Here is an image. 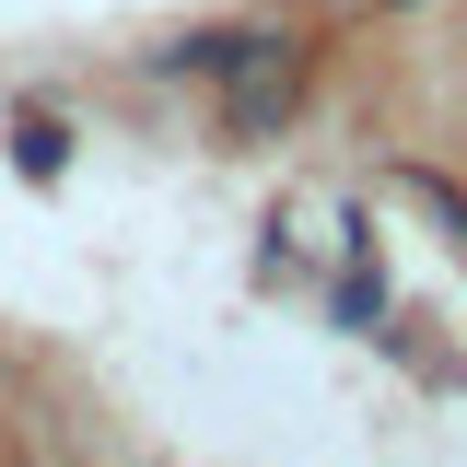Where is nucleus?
Here are the masks:
<instances>
[{"instance_id":"nucleus-4","label":"nucleus","mask_w":467,"mask_h":467,"mask_svg":"<svg viewBox=\"0 0 467 467\" xmlns=\"http://www.w3.org/2000/svg\"><path fill=\"white\" fill-rule=\"evenodd\" d=\"M374 316H386V281H374V269H350V281H339V327H374Z\"/></svg>"},{"instance_id":"nucleus-3","label":"nucleus","mask_w":467,"mask_h":467,"mask_svg":"<svg viewBox=\"0 0 467 467\" xmlns=\"http://www.w3.org/2000/svg\"><path fill=\"white\" fill-rule=\"evenodd\" d=\"M234 47H245V36H175V47H152V70H199V82H223Z\"/></svg>"},{"instance_id":"nucleus-1","label":"nucleus","mask_w":467,"mask_h":467,"mask_svg":"<svg viewBox=\"0 0 467 467\" xmlns=\"http://www.w3.org/2000/svg\"><path fill=\"white\" fill-rule=\"evenodd\" d=\"M223 82H234V129L257 140V129H281V117H292V82H304V58H292V36H245Z\"/></svg>"},{"instance_id":"nucleus-2","label":"nucleus","mask_w":467,"mask_h":467,"mask_svg":"<svg viewBox=\"0 0 467 467\" xmlns=\"http://www.w3.org/2000/svg\"><path fill=\"white\" fill-rule=\"evenodd\" d=\"M12 164L36 175V187H47V175L70 164V129H58V117H24V129H12Z\"/></svg>"}]
</instances>
